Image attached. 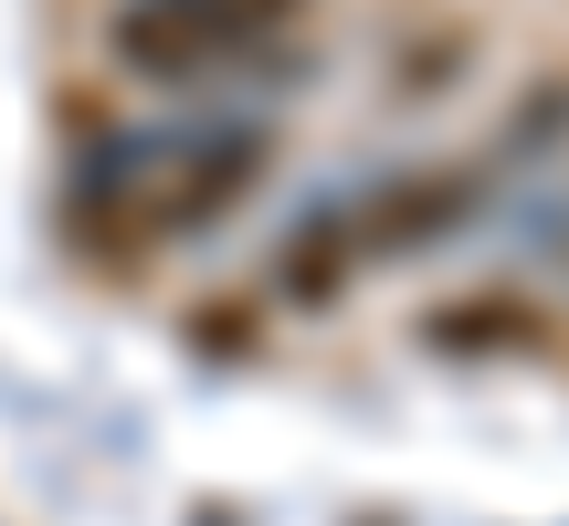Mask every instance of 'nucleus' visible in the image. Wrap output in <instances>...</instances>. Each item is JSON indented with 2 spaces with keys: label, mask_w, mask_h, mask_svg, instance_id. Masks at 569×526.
Returning a JSON list of instances; mask_svg holds the SVG:
<instances>
[{
  "label": "nucleus",
  "mask_w": 569,
  "mask_h": 526,
  "mask_svg": "<svg viewBox=\"0 0 569 526\" xmlns=\"http://www.w3.org/2000/svg\"><path fill=\"white\" fill-rule=\"evenodd\" d=\"M296 21H306V0H138L117 21V63L159 74V84H190V74H222V63L264 53Z\"/></svg>",
  "instance_id": "f257e3e1"
},
{
  "label": "nucleus",
  "mask_w": 569,
  "mask_h": 526,
  "mask_svg": "<svg viewBox=\"0 0 569 526\" xmlns=\"http://www.w3.org/2000/svg\"><path fill=\"white\" fill-rule=\"evenodd\" d=\"M274 169V127H232V138H201V159L169 169L159 190L138 201V232L148 243H190V232H211L232 201H243L253 180Z\"/></svg>",
  "instance_id": "f03ea898"
},
{
  "label": "nucleus",
  "mask_w": 569,
  "mask_h": 526,
  "mask_svg": "<svg viewBox=\"0 0 569 526\" xmlns=\"http://www.w3.org/2000/svg\"><path fill=\"white\" fill-rule=\"evenodd\" d=\"M465 201H475L465 169H443V180H401V190H380V201L348 222V253H411L422 232H453V222H465Z\"/></svg>",
  "instance_id": "7ed1b4c3"
},
{
  "label": "nucleus",
  "mask_w": 569,
  "mask_h": 526,
  "mask_svg": "<svg viewBox=\"0 0 569 526\" xmlns=\"http://www.w3.org/2000/svg\"><path fill=\"white\" fill-rule=\"evenodd\" d=\"M549 337V316L517 295H475V305H443V316H422V347H538Z\"/></svg>",
  "instance_id": "20e7f679"
},
{
  "label": "nucleus",
  "mask_w": 569,
  "mask_h": 526,
  "mask_svg": "<svg viewBox=\"0 0 569 526\" xmlns=\"http://www.w3.org/2000/svg\"><path fill=\"white\" fill-rule=\"evenodd\" d=\"M348 263H359V253H348V222L296 232V253H284V295H296V305H327L348 284Z\"/></svg>",
  "instance_id": "39448f33"
}]
</instances>
